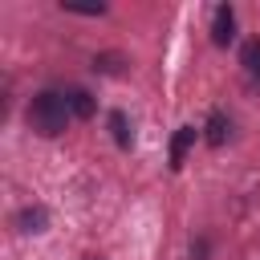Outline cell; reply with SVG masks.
Here are the masks:
<instances>
[{
    "label": "cell",
    "instance_id": "obj_1",
    "mask_svg": "<svg viewBox=\"0 0 260 260\" xmlns=\"http://www.w3.org/2000/svg\"><path fill=\"white\" fill-rule=\"evenodd\" d=\"M69 98L65 93H53V89H45V93H37L32 98V106H28V122H32V130L37 134H45V138H57L65 126H69Z\"/></svg>",
    "mask_w": 260,
    "mask_h": 260
},
{
    "label": "cell",
    "instance_id": "obj_7",
    "mask_svg": "<svg viewBox=\"0 0 260 260\" xmlns=\"http://www.w3.org/2000/svg\"><path fill=\"white\" fill-rule=\"evenodd\" d=\"M110 126H114L118 146H130V130H126V114H122V110H114V114H110Z\"/></svg>",
    "mask_w": 260,
    "mask_h": 260
},
{
    "label": "cell",
    "instance_id": "obj_5",
    "mask_svg": "<svg viewBox=\"0 0 260 260\" xmlns=\"http://www.w3.org/2000/svg\"><path fill=\"white\" fill-rule=\"evenodd\" d=\"M240 61H244V69H248L252 77H260V37H252V41L240 49Z\"/></svg>",
    "mask_w": 260,
    "mask_h": 260
},
{
    "label": "cell",
    "instance_id": "obj_8",
    "mask_svg": "<svg viewBox=\"0 0 260 260\" xmlns=\"http://www.w3.org/2000/svg\"><path fill=\"white\" fill-rule=\"evenodd\" d=\"M20 223H24V232H41L45 211H41V207H37V211H24V215H20Z\"/></svg>",
    "mask_w": 260,
    "mask_h": 260
},
{
    "label": "cell",
    "instance_id": "obj_4",
    "mask_svg": "<svg viewBox=\"0 0 260 260\" xmlns=\"http://www.w3.org/2000/svg\"><path fill=\"white\" fill-rule=\"evenodd\" d=\"M203 130H207V142H211V146H223V142H228V118H223L219 110L207 118V126H203Z\"/></svg>",
    "mask_w": 260,
    "mask_h": 260
},
{
    "label": "cell",
    "instance_id": "obj_3",
    "mask_svg": "<svg viewBox=\"0 0 260 260\" xmlns=\"http://www.w3.org/2000/svg\"><path fill=\"white\" fill-rule=\"evenodd\" d=\"M191 142H195V126H183V130L175 134V142H171V167H175V171L183 167V158H187Z\"/></svg>",
    "mask_w": 260,
    "mask_h": 260
},
{
    "label": "cell",
    "instance_id": "obj_2",
    "mask_svg": "<svg viewBox=\"0 0 260 260\" xmlns=\"http://www.w3.org/2000/svg\"><path fill=\"white\" fill-rule=\"evenodd\" d=\"M232 37H236V12H232L228 4H219L215 16H211V41H215V45H228Z\"/></svg>",
    "mask_w": 260,
    "mask_h": 260
},
{
    "label": "cell",
    "instance_id": "obj_6",
    "mask_svg": "<svg viewBox=\"0 0 260 260\" xmlns=\"http://www.w3.org/2000/svg\"><path fill=\"white\" fill-rule=\"evenodd\" d=\"M69 110H73L77 118H89V114H93V98H89L85 89H73V93H69Z\"/></svg>",
    "mask_w": 260,
    "mask_h": 260
}]
</instances>
